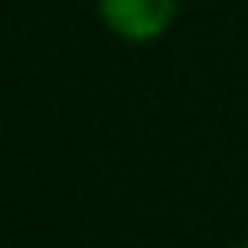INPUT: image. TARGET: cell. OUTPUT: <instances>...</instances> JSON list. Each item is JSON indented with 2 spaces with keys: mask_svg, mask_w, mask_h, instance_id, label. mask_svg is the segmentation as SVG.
<instances>
[{
  "mask_svg": "<svg viewBox=\"0 0 248 248\" xmlns=\"http://www.w3.org/2000/svg\"><path fill=\"white\" fill-rule=\"evenodd\" d=\"M240 248H248V244H240Z\"/></svg>",
  "mask_w": 248,
  "mask_h": 248,
  "instance_id": "2",
  "label": "cell"
},
{
  "mask_svg": "<svg viewBox=\"0 0 248 248\" xmlns=\"http://www.w3.org/2000/svg\"><path fill=\"white\" fill-rule=\"evenodd\" d=\"M178 0H99V17L124 42H153L170 29Z\"/></svg>",
  "mask_w": 248,
  "mask_h": 248,
  "instance_id": "1",
  "label": "cell"
}]
</instances>
